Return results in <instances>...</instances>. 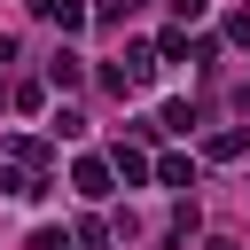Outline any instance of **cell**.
Listing matches in <instances>:
<instances>
[{"instance_id": "obj_8", "label": "cell", "mask_w": 250, "mask_h": 250, "mask_svg": "<svg viewBox=\"0 0 250 250\" xmlns=\"http://www.w3.org/2000/svg\"><path fill=\"white\" fill-rule=\"evenodd\" d=\"M156 125H164V133H195V102H164Z\"/></svg>"}, {"instance_id": "obj_5", "label": "cell", "mask_w": 250, "mask_h": 250, "mask_svg": "<svg viewBox=\"0 0 250 250\" xmlns=\"http://www.w3.org/2000/svg\"><path fill=\"white\" fill-rule=\"evenodd\" d=\"M78 78H86V62H78L70 47H55V55H47V86H62V94H70Z\"/></svg>"}, {"instance_id": "obj_7", "label": "cell", "mask_w": 250, "mask_h": 250, "mask_svg": "<svg viewBox=\"0 0 250 250\" xmlns=\"http://www.w3.org/2000/svg\"><path fill=\"white\" fill-rule=\"evenodd\" d=\"M39 188H47V180H39V172H23V164H16V172H0V195H16V203H31Z\"/></svg>"}, {"instance_id": "obj_6", "label": "cell", "mask_w": 250, "mask_h": 250, "mask_svg": "<svg viewBox=\"0 0 250 250\" xmlns=\"http://www.w3.org/2000/svg\"><path fill=\"white\" fill-rule=\"evenodd\" d=\"M8 156H16L23 172H39V180H47V141H31V133H16V141H8Z\"/></svg>"}, {"instance_id": "obj_3", "label": "cell", "mask_w": 250, "mask_h": 250, "mask_svg": "<svg viewBox=\"0 0 250 250\" xmlns=\"http://www.w3.org/2000/svg\"><path fill=\"white\" fill-rule=\"evenodd\" d=\"M70 188H78L86 203H102V195H109L117 180H109V164H102V156H78V164H70Z\"/></svg>"}, {"instance_id": "obj_10", "label": "cell", "mask_w": 250, "mask_h": 250, "mask_svg": "<svg viewBox=\"0 0 250 250\" xmlns=\"http://www.w3.org/2000/svg\"><path fill=\"white\" fill-rule=\"evenodd\" d=\"M31 250H78V242H70L62 227H39V234H31Z\"/></svg>"}, {"instance_id": "obj_12", "label": "cell", "mask_w": 250, "mask_h": 250, "mask_svg": "<svg viewBox=\"0 0 250 250\" xmlns=\"http://www.w3.org/2000/svg\"><path fill=\"white\" fill-rule=\"evenodd\" d=\"M172 16H180V23H195V16H203V0H172Z\"/></svg>"}, {"instance_id": "obj_2", "label": "cell", "mask_w": 250, "mask_h": 250, "mask_svg": "<svg viewBox=\"0 0 250 250\" xmlns=\"http://www.w3.org/2000/svg\"><path fill=\"white\" fill-rule=\"evenodd\" d=\"M148 180H156V188H180V195H188V188H195V156H180V148H164V156L148 164Z\"/></svg>"}, {"instance_id": "obj_4", "label": "cell", "mask_w": 250, "mask_h": 250, "mask_svg": "<svg viewBox=\"0 0 250 250\" xmlns=\"http://www.w3.org/2000/svg\"><path fill=\"white\" fill-rule=\"evenodd\" d=\"M203 156H211V164H234V156H250V133H242V125H219V133L203 141Z\"/></svg>"}, {"instance_id": "obj_11", "label": "cell", "mask_w": 250, "mask_h": 250, "mask_svg": "<svg viewBox=\"0 0 250 250\" xmlns=\"http://www.w3.org/2000/svg\"><path fill=\"white\" fill-rule=\"evenodd\" d=\"M227 39H234V47H250V8H234V16H227Z\"/></svg>"}, {"instance_id": "obj_1", "label": "cell", "mask_w": 250, "mask_h": 250, "mask_svg": "<svg viewBox=\"0 0 250 250\" xmlns=\"http://www.w3.org/2000/svg\"><path fill=\"white\" fill-rule=\"evenodd\" d=\"M102 164H109V180H125V188H148V156H141L133 141H117V148H109Z\"/></svg>"}, {"instance_id": "obj_9", "label": "cell", "mask_w": 250, "mask_h": 250, "mask_svg": "<svg viewBox=\"0 0 250 250\" xmlns=\"http://www.w3.org/2000/svg\"><path fill=\"white\" fill-rule=\"evenodd\" d=\"M55 141H86V117L78 109H55Z\"/></svg>"}]
</instances>
